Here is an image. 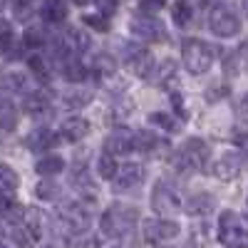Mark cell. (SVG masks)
<instances>
[{
	"label": "cell",
	"mask_w": 248,
	"mask_h": 248,
	"mask_svg": "<svg viewBox=\"0 0 248 248\" xmlns=\"http://www.w3.org/2000/svg\"><path fill=\"white\" fill-rule=\"evenodd\" d=\"M0 248H5V246H0Z\"/></svg>",
	"instance_id": "39"
},
{
	"label": "cell",
	"mask_w": 248,
	"mask_h": 248,
	"mask_svg": "<svg viewBox=\"0 0 248 248\" xmlns=\"http://www.w3.org/2000/svg\"><path fill=\"white\" fill-rule=\"evenodd\" d=\"M97 70H99V72H102V70H105V72H112V70H114L112 57H109V55H99V57H97Z\"/></svg>",
	"instance_id": "34"
},
{
	"label": "cell",
	"mask_w": 248,
	"mask_h": 248,
	"mask_svg": "<svg viewBox=\"0 0 248 248\" xmlns=\"http://www.w3.org/2000/svg\"><path fill=\"white\" fill-rule=\"evenodd\" d=\"M40 15H43V20H47V23H62V20L67 17V5L60 3V0H50V3L43 5Z\"/></svg>",
	"instance_id": "19"
},
{
	"label": "cell",
	"mask_w": 248,
	"mask_h": 248,
	"mask_svg": "<svg viewBox=\"0 0 248 248\" xmlns=\"http://www.w3.org/2000/svg\"><path fill=\"white\" fill-rule=\"evenodd\" d=\"M152 122L159 124V127H164L167 132H176V129H179V124L171 122V117H169V114H164V112H154V114H152Z\"/></svg>",
	"instance_id": "31"
},
{
	"label": "cell",
	"mask_w": 248,
	"mask_h": 248,
	"mask_svg": "<svg viewBox=\"0 0 248 248\" xmlns=\"http://www.w3.org/2000/svg\"><path fill=\"white\" fill-rule=\"evenodd\" d=\"M17 184H20L17 174L8 167V164H0V191H5V194H15Z\"/></svg>",
	"instance_id": "20"
},
{
	"label": "cell",
	"mask_w": 248,
	"mask_h": 248,
	"mask_svg": "<svg viewBox=\"0 0 248 248\" xmlns=\"http://www.w3.org/2000/svg\"><path fill=\"white\" fill-rule=\"evenodd\" d=\"M105 147H107V154H109V156H112V154H117V156L129 154V152L137 149V134H132V132H127V129H119V132L109 134V139H107Z\"/></svg>",
	"instance_id": "10"
},
{
	"label": "cell",
	"mask_w": 248,
	"mask_h": 248,
	"mask_svg": "<svg viewBox=\"0 0 248 248\" xmlns=\"http://www.w3.org/2000/svg\"><path fill=\"white\" fill-rule=\"evenodd\" d=\"M209 25L218 37H231L241 30V17L231 5H216L209 15Z\"/></svg>",
	"instance_id": "5"
},
{
	"label": "cell",
	"mask_w": 248,
	"mask_h": 248,
	"mask_svg": "<svg viewBox=\"0 0 248 248\" xmlns=\"http://www.w3.org/2000/svg\"><path fill=\"white\" fill-rule=\"evenodd\" d=\"M181 57H184V67L191 75H203L214 62V47L201 43V40H186Z\"/></svg>",
	"instance_id": "3"
},
{
	"label": "cell",
	"mask_w": 248,
	"mask_h": 248,
	"mask_svg": "<svg viewBox=\"0 0 248 248\" xmlns=\"http://www.w3.org/2000/svg\"><path fill=\"white\" fill-rule=\"evenodd\" d=\"M62 72H65V77H67L70 82H82V79L87 77V70H85V65H79V62H75V60H70Z\"/></svg>",
	"instance_id": "25"
},
{
	"label": "cell",
	"mask_w": 248,
	"mask_h": 248,
	"mask_svg": "<svg viewBox=\"0 0 248 248\" xmlns=\"http://www.w3.org/2000/svg\"><path fill=\"white\" fill-rule=\"evenodd\" d=\"M141 176H144V171H141L139 164H127L124 169L117 171L114 186H117L119 191H127V189H132V186H137V184L141 181Z\"/></svg>",
	"instance_id": "14"
},
{
	"label": "cell",
	"mask_w": 248,
	"mask_h": 248,
	"mask_svg": "<svg viewBox=\"0 0 248 248\" xmlns=\"http://www.w3.org/2000/svg\"><path fill=\"white\" fill-rule=\"evenodd\" d=\"M97 169H99V176L102 179H114L117 176V164L109 154H102L99 156V164H97Z\"/></svg>",
	"instance_id": "24"
},
{
	"label": "cell",
	"mask_w": 248,
	"mask_h": 248,
	"mask_svg": "<svg viewBox=\"0 0 248 248\" xmlns=\"http://www.w3.org/2000/svg\"><path fill=\"white\" fill-rule=\"evenodd\" d=\"M137 221H139V211L137 209L117 203V206H112V209L105 211L99 226H102V233H105L107 238H122L124 233L134 231Z\"/></svg>",
	"instance_id": "1"
},
{
	"label": "cell",
	"mask_w": 248,
	"mask_h": 248,
	"mask_svg": "<svg viewBox=\"0 0 248 248\" xmlns=\"http://www.w3.org/2000/svg\"><path fill=\"white\" fill-rule=\"evenodd\" d=\"M171 17H174V23L176 25H189V20H191V5H186V3H176L171 8Z\"/></svg>",
	"instance_id": "26"
},
{
	"label": "cell",
	"mask_w": 248,
	"mask_h": 248,
	"mask_svg": "<svg viewBox=\"0 0 248 248\" xmlns=\"http://www.w3.org/2000/svg\"><path fill=\"white\" fill-rule=\"evenodd\" d=\"M132 32L141 40H154V43H164L167 40V28L156 17H147V15L132 20Z\"/></svg>",
	"instance_id": "7"
},
{
	"label": "cell",
	"mask_w": 248,
	"mask_h": 248,
	"mask_svg": "<svg viewBox=\"0 0 248 248\" xmlns=\"http://www.w3.org/2000/svg\"><path fill=\"white\" fill-rule=\"evenodd\" d=\"M28 65H30V70H32V72H35L40 79H43V82L47 79V65H45V60H43V57L32 55V57L28 60Z\"/></svg>",
	"instance_id": "29"
},
{
	"label": "cell",
	"mask_w": 248,
	"mask_h": 248,
	"mask_svg": "<svg viewBox=\"0 0 248 248\" xmlns=\"http://www.w3.org/2000/svg\"><path fill=\"white\" fill-rule=\"evenodd\" d=\"M10 43H13V28L8 20L0 17V50H8Z\"/></svg>",
	"instance_id": "28"
},
{
	"label": "cell",
	"mask_w": 248,
	"mask_h": 248,
	"mask_svg": "<svg viewBox=\"0 0 248 248\" xmlns=\"http://www.w3.org/2000/svg\"><path fill=\"white\" fill-rule=\"evenodd\" d=\"M62 169H65V161H62V156H43L37 164H35V171L40 174V176H55V174H60Z\"/></svg>",
	"instance_id": "18"
},
{
	"label": "cell",
	"mask_w": 248,
	"mask_h": 248,
	"mask_svg": "<svg viewBox=\"0 0 248 248\" xmlns=\"http://www.w3.org/2000/svg\"><path fill=\"white\" fill-rule=\"evenodd\" d=\"M171 105L176 107L179 114H184V105H181V97H179V94H171Z\"/></svg>",
	"instance_id": "35"
},
{
	"label": "cell",
	"mask_w": 248,
	"mask_h": 248,
	"mask_svg": "<svg viewBox=\"0 0 248 248\" xmlns=\"http://www.w3.org/2000/svg\"><path fill=\"white\" fill-rule=\"evenodd\" d=\"M62 223H65L70 231L79 233L90 226V214L82 209V206H67V209L62 211Z\"/></svg>",
	"instance_id": "12"
},
{
	"label": "cell",
	"mask_w": 248,
	"mask_h": 248,
	"mask_svg": "<svg viewBox=\"0 0 248 248\" xmlns=\"http://www.w3.org/2000/svg\"><path fill=\"white\" fill-rule=\"evenodd\" d=\"M85 23L90 28H97V30H107L109 23H107V17H99V15H85Z\"/></svg>",
	"instance_id": "33"
},
{
	"label": "cell",
	"mask_w": 248,
	"mask_h": 248,
	"mask_svg": "<svg viewBox=\"0 0 248 248\" xmlns=\"http://www.w3.org/2000/svg\"><path fill=\"white\" fill-rule=\"evenodd\" d=\"M218 241L226 248H248V226L233 211H223L218 223Z\"/></svg>",
	"instance_id": "2"
},
{
	"label": "cell",
	"mask_w": 248,
	"mask_h": 248,
	"mask_svg": "<svg viewBox=\"0 0 248 248\" xmlns=\"http://www.w3.org/2000/svg\"><path fill=\"white\" fill-rule=\"evenodd\" d=\"M216 206V199L209 194V191H201V194H194L189 201H186V211L191 216H209Z\"/></svg>",
	"instance_id": "13"
},
{
	"label": "cell",
	"mask_w": 248,
	"mask_h": 248,
	"mask_svg": "<svg viewBox=\"0 0 248 248\" xmlns=\"http://www.w3.org/2000/svg\"><path fill=\"white\" fill-rule=\"evenodd\" d=\"M179 233V226L174 221H167V218H149L144 221V238L149 243H159V241H167V238H174Z\"/></svg>",
	"instance_id": "8"
},
{
	"label": "cell",
	"mask_w": 248,
	"mask_h": 248,
	"mask_svg": "<svg viewBox=\"0 0 248 248\" xmlns=\"http://www.w3.org/2000/svg\"><path fill=\"white\" fill-rule=\"evenodd\" d=\"M90 132V124L87 119H82V117H70L62 122V137H65L67 141H79V139H85Z\"/></svg>",
	"instance_id": "15"
},
{
	"label": "cell",
	"mask_w": 248,
	"mask_h": 248,
	"mask_svg": "<svg viewBox=\"0 0 248 248\" xmlns=\"http://www.w3.org/2000/svg\"><path fill=\"white\" fill-rule=\"evenodd\" d=\"M37 196H40V199H47V201L57 199V186H52L50 181H43V184H37Z\"/></svg>",
	"instance_id": "32"
},
{
	"label": "cell",
	"mask_w": 248,
	"mask_h": 248,
	"mask_svg": "<svg viewBox=\"0 0 248 248\" xmlns=\"http://www.w3.org/2000/svg\"><path fill=\"white\" fill-rule=\"evenodd\" d=\"M124 62H127L137 75H152V67H154L152 55L144 47H139V45H129L127 47V52H124Z\"/></svg>",
	"instance_id": "9"
},
{
	"label": "cell",
	"mask_w": 248,
	"mask_h": 248,
	"mask_svg": "<svg viewBox=\"0 0 248 248\" xmlns=\"http://www.w3.org/2000/svg\"><path fill=\"white\" fill-rule=\"evenodd\" d=\"M243 109H246V112H248V94H246V97H243Z\"/></svg>",
	"instance_id": "36"
},
{
	"label": "cell",
	"mask_w": 248,
	"mask_h": 248,
	"mask_svg": "<svg viewBox=\"0 0 248 248\" xmlns=\"http://www.w3.org/2000/svg\"><path fill=\"white\" fill-rule=\"evenodd\" d=\"M241 171V159L238 154L229 152V154H223L218 161H216V167H214V174L221 179V181H233Z\"/></svg>",
	"instance_id": "11"
},
{
	"label": "cell",
	"mask_w": 248,
	"mask_h": 248,
	"mask_svg": "<svg viewBox=\"0 0 248 248\" xmlns=\"http://www.w3.org/2000/svg\"><path fill=\"white\" fill-rule=\"evenodd\" d=\"M10 236H13L15 246H20V248H32L35 246V233L28 229V226H15Z\"/></svg>",
	"instance_id": "23"
},
{
	"label": "cell",
	"mask_w": 248,
	"mask_h": 248,
	"mask_svg": "<svg viewBox=\"0 0 248 248\" xmlns=\"http://www.w3.org/2000/svg\"><path fill=\"white\" fill-rule=\"evenodd\" d=\"M90 92H70V94H65V105L67 107H82V105H87L90 102Z\"/></svg>",
	"instance_id": "30"
},
{
	"label": "cell",
	"mask_w": 248,
	"mask_h": 248,
	"mask_svg": "<svg viewBox=\"0 0 248 248\" xmlns=\"http://www.w3.org/2000/svg\"><path fill=\"white\" fill-rule=\"evenodd\" d=\"M137 149H139L141 154H147V156H156L161 149H167V141L159 139V137L152 134V132H139V134H137Z\"/></svg>",
	"instance_id": "16"
},
{
	"label": "cell",
	"mask_w": 248,
	"mask_h": 248,
	"mask_svg": "<svg viewBox=\"0 0 248 248\" xmlns=\"http://www.w3.org/2000/svg\"><path fill=\"white\" fill-rule=\"evenodd\" d=\"M152 203H154V211L161 214V216H174L181 211V199L179 194L174 191V186L167 184V181H159L154 186V194H152Z\"/></svg>",
	"instance_id": "6"
},
{
	"label": "cell",
	"mask_w": 248,
	"mask_h": 248,
	"mask_svg": "<svg viewBox=\"0 0 248 248\" xmlns=\"http://www.w3.org/2000/svg\"><path fill=\"white\" fill-rule=\"evenodd\" d=\"M55 144H57V134L50 129H35L28 134V147L35 152H45V149L55 147Z\"/></svg>",
	"instance_id": "17"
},
{
	"label": "cell",
	"mask_w": 248,
	"mask_h": 248,
	"mask_svg": "<svg viewBox=\"0 0 248 248\" xmlns=\"http://www.w3.org/2000/svg\"><path fill=\"white\" fill-rule=\"evenodd\" d=\"M23 43H25L28 47H40V45L45 43V32L40 30V28H28L25 35H23Z\"/></svg>",
	"instance_id": "27"
},
{
	"label": "cell",
	"mask_w": 248,
	"mask_h": 248,
	"mask_svg": "<svg viewBox=\"0 0 248 248\" xmlns=\"http://www.w3.org/2000/svg\"><path fill=\"white\" fill-rule=\"evenodd\" d=\"M209 154H211V149L203 139H189L176 156V169L179 171H199L206 167Z\"/></svg>",
	"instance_id": "4"
},
{
	"label": "cell",
	"mask_w": 248,
	"mask_h": 248,
	"mask_svg": "<svg viewBox=\"0 0 248 248\" xmlns=\"http://www.w3.org/2000/svg\"><path fill=\"white\" fill-rule=\"evenodd\" d=\"M246 149H248V144H246Z\"/></svg>",
	"instance_id": "38"
},
{
	"label": "cell",
	"mask_w": 248,
	"mask_h": 248,
	"mask_svg": "<svg viewBox=\"0 0 248 248\" xmlns=\"http://www.w3.org/2000/svg\"><path fill=\"white\" fill-rule=\"evenodd\" d=\"M45 248H52V246H45Z\"/></svg>",
	"instance_id": "37"
},
{
	"label": "cell",
	"mask_w": 248,
	"mask_h": 248,
	"mask_svg": "<svg viewBox=\"0 0 248 248\" xmlns=\"http://www.w3.org/2000/svg\"><path fill=\"white\" fill-rule=\"evenodd\" d=\"M23 109H25V112H30V114H40V112H45V109H47V97H45V94H40V92L28 94V97L23 99Z\"/></svg>",
	"instance_id": "21"
},
{
	"label": "cell",
	"mask_w": 248,
	"mask_h": 248,
	"mask_svg": "<svg viewBox=\"0 0 248 248\" xmlns=\"http://www.w3.org/2000/svg\"><path fill=\"white\" fill-rule=\"evenodd\" d=\"M174 70H176V62H174V60H164L149 77H152L154 85H164V82H167V79L174 75Z\"/></svg>",
	"instance_id": "22"
}]
</instances>
